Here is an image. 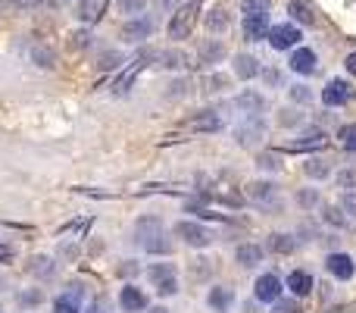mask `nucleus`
Here are the masks:
<instances>
[{
    "mask_svg": "<svg viewBox=\"0 0 356 313\" xmlns=\"http://www.w3.org/2000/svg\"><path fill=\"white\" fill-rule=\"evenodd\" d=\"M231 135H235L238 148H256V144L266 141V135H269V125H266L262 113H244L241 119H238V125L231 129Z\"/></svg>",
    "mask_w": 356,
    "mask_h": 313,
    "instance_id": "obj_1",
    "label": "nucleus"
},
{
    "mask_svg": "<svg viewBox=\"0 0 356 313\" xmlns=\"http://www.w3.org/2000/svg\"><path fill=\"white\" fill-rule=\"evenodd\" d=\"M175 235H178L188 248H197V251L209 248L213 239H216L213 232H209L203 223H197V219H178V223H175Z\"/></svg>",
    "mask_w": 356,
    "mask_h": 313,
    "instance_id": "obj_2",
    "label": "nucleus"
},
{
    "mask_svg": "<svg viewBox=\"0 0 356 313\" xmlns=\"http://www.w3.org/2000/svg\"><path fill=\"white\" fill-rule=\"evenodd\" d=\"M272 50L284 54V50H294L297 44L303 41V32L294 26V22H278V26H269V34H266Z\"/></svg>",
    "mask_w": 356,
    "mask_h": 313,
    "instance_id": "obj_3",
    "label": "nucleus"
},
{
    "mask_svg": "<svg viewBox=\"0 0 356 313\" xmlns=\"http://www.w3.org/2000/svg\"><path fill=\"white\" fill-rule=\"evenodd\" d=\"M197 10H200V0H191V3H185V7H178L172 13V22H169V38H172V41H182V38L191 34Z\"/></svg>",
    "mask_w": 356,
    "mask_h": 313,
    "instance_id": "obj_4",
    "label": "nucleus"
},
{
    "mask_svg": "<svg viewBox=\"0 0 356 313\" xmlns=\"http://www.w3.org/2000/svg\"><path fill=\"white\" fill-rule=\"evenodd\" d=\"M353 101V85L347 82V79H328L322 88V103L325 107H347V103Z\"/></svg>",
    "mask_w": 356,
    "mask_h": 313,
    "instance_id": "obj_5",
    "label": "nucleus"
},
{
    "mask_svg": "<svg viewBox=\"0 0 356 313\" xmlns=\"http://www.w3.org/2000/svg\"><path fill=\"white\" fill-rule=\"evenodd\" d=\"M325 270H328V276H331V279H337V282H350L356 276L353 257L344 254V251H331L328 257H325Z\"/></svg>",
    "mask_w": 356,
    "mask_h": 313,
    "instance_id": "obj_6",
    "label": "nucleus"
},
{
    "mask_svg": "<svg viewBox=\"0 0 356 313\" xmlns=\"http://www.w3.org/2000/svg\"><path fill=\"white\" fill-rule=\"evenodd\" d=\"M282 279H278L275 272H262L260 279L253 282V298L260 301V304H275L278 298H282Z\"/></svg>",
    "mask_w": 356,
    "mask_h": 313,
    "instance_id": "obj_7",
    "label": "nucleus"
},
{
    "mask_svg": "<svg viewBox=\"0 0 356 313\" xmlns=\"http://www.w3.org/2000/svg\"><path fill=\"white\" fill-rule=\"evenodd\" d=\"M150 34H154V19L150 16H132V19L122 26V41H128V44H141V41H147Z\"/></svg>",
    "mask_w": 356,
    "mask_h": 313,
    "instance_id": "obj_8",
    "label": "nucleus"
},
{
    "mask_svg": "<svg viewBox=\"0 0 356 313\" xmlns=\"http://www.w3.org/2000/svg\"><path fill=\"white\" fill-rule=\"evenodd\" d=\"M288 69H291V72H297V75H313L319 69L316 50H313V48H300V44H297V48L291 50V57H288Z\"/></svg>",
    "mask_w": 356,
    "mask_h": 313,
    "instance_id": "obj_9",
    "label": "nucleus"
},
{
    "mask_svg": "<svg viewBox=\"0 0 356 313\" xmlns=\"http://www.w3.org/2000/svg\"><path fill=\"white\" fill-rule=\"evenodd\" d=\"M241 32L250 44H260L262 38L269 34V13H244Z\"/></svg>",
    "mask_w": 356,
    "mask_h": 313,
    "instance_id": "obj_10",
    "label": "nucleus"
},
{
    "mask_svg": "<svg viewBox=\"0 0 356 313\" xmlns=\"http://www.w3.org/2000/svg\"><path fill=\"white\" fill-rule=\"evenodd\" d=\"M81 301H85V288L78 282L66 285L54 301V313H81Z\"/></svg>",
    "mask_w": 356,
    "mask_h": 313,
    "instance_id": "obj_11",
    "label": "nucleus"
},
{
    "mask_svg": "<svg viewBox=\"0 0 356 313\" xmlns=\"http://www.w3.org/2000/svg\"><path fill=\"white\" fill-rule=\"evenodd\" d=\"M156 57H160V54H156V50H154V48H141V54H138V57H135V66H128V69H125V75H122L119 82H116V85H113V91H116V94H125V91H128V85L135 82V75H138V72H141V69H144V66H147V63H150V60H156Z\"/></svg>",
    "mask_w": 356,
    "mask_h": 313,
    "instance_id": "obj_12",
    "label": "nucleus"
},
{
    "mask_svg": "<svg viewBox=\"0 0 356 313\" xmlns=\"http://www.w3.org/2000/svg\"><path fill=\"white\" fill-rule=\"evenodd\" d=\"M160 232H166V225H163L160 216H141L135 223V229H132V241H135L138 248H144L154 235H160Z\"/></svg>",
    "mask_w": 356,
    "mask_h": 313,
    "instance_id": "obj_13",
    "label": "nucleus"
},
{
    "mask_svg": "<svg viewBox=\"0 0 356 313\" xmlns=\"http://www.w3.org/2000/svg\"><path fill=\"white\" fill-rule=\"evenodd\" d=\"M225 57H229V48H225L216 34L207 38V41H200V48H197V60H200L203 66H219Z\"/></svg>",
    "mask_w": 356,
    "mask_h": 313,
    "instance_id": "obj_14",
    "label": "nucleus"
},
{
    "mask_svg": "<svg viewBox=\"0 0 356 313\" xmlns=\"http://www.w3.org/2000/svg\"><path fill=\"white\" fill-rule=\"evenodd\" d=\"M247 198L253 201L256 207H278V191H275V185L266 182V179L247 185Z\"/></svg>",
    "mask_w": 356,
    "mask_h": 313,
    "instance_id": "obj_15",
    "label": "nucleus"
},
{
    "mask_svg": "<svg viewBox=\"0 0 356 313\" xmlns=\"http://www.w3.org/2000/svg\"><path fill=\"white\" fill-rule=\"evenodd\" d=\"M119 307L125 313H144L147 310V294H144L138 285L128 282V285H122V292H119Z\"/></svg>",
    "mask_w": 356,
    "mask_h": 313,
    "instance_id": "obj_16",
    "label": "nucleus"
},
{
    "mask_svg": "<svg viewBox=\"0 0 356 313\" xmlns=\"http://www.w3.org/2000/svg\"><path fill=\"white\" fill-rule=\"evenodd\" d=\"M231 304H235V292L229 285H213L207 292V307L213 313H229Z\"/></svg>",
    "mask_w": 356,
    "mask_h": 313,
    "instance_id": "obj_17",
    "label": "nucleus"
},
{
    "mask_svg": "<svg viewBox=\"0 0 356 313\" xmlns=\"http://www.w3.org/2000/svg\"><path fill=\"white\" fill-rule=\"evenodd\" d=\"M313 288H316L313 272H306V270H291L288 272V292L294 294V298H306V294H313Z\"/></svg>",
    "mask_w": 356,
    "mask_h": 313,
    "instance_id": "obj_18",
    "label": "nucleus"
},
{
    "mask_svg": "<svg viewBox=\"0 0 356 313\" xmlns=\"http://www.w3.org/2000/svg\"><path fill=\"white\" fill-rule=\"evenodd\" d=\"M185 125H188L191 132H219L225 123H222V116L216 113V110H200V113H194Z\"/></svg>",
    "mask_w": 356,
    "mask_h": 313,
    "instance_id": "obj_19",
    "label": "nucleus"
},
{
    "mask_svg": "<svg viewBox=\"0 0 356 313\" xmlns=\"http://www.w3.org/2000/svg\"><path fill=\"white\" fill-rule=\"evenodd\" d=\"M316 148H325V132L322 129H306L297 141H288L282 150H291V154H297V150H316Z\"/></svg>",
    "mask_w": 356,
    "mask_h": 313,
    "instance_id": "obj_20",
    "label": "nucleus"
},
{
    "mask_svg": "<svg viewBox=\"0 0 356 313\" xmlns=\"http://www.w3.org/2000/svg\"><path fill=\"white\" fill-rule=\"evenodd\" d=\"M235 107L241 110V113H262V110L269 107V101H266V94H262V91L247 88V91H241V94L235 97Z\"/></svg>",
    "mask_w": 356,
    "mask_h": 313,
    "instance_id": "obj_21",
    "label": "nucleus"
},
{
    "mask_svg": "<svg viewBox=\"0 0 356 313\" xmlns=\"http://www.w3.org/2000/svg\"><path fill=\"white\" fill-rule=\"evenodd\" d=\"M260 66H262V63L256 60L253 54H238L235 63H231V69H235V75L241 79V82H250V79H256V75H260Z\"/></svg>",
    "mask_w": 356,
    "mask_h": 313,
    "instance_id": "obj_22",
    "label": "nucleus"
},
{
    "mask_svg": "<svg viewBox=\"0 0 356 313\" xmlns=\"http://www.w3.org/2000/svg\"><path fill=\"white\" fill-rule=\"evenodd\" d=\"M266 248H269L272 254H278V257H288V254L297 251V239L291 235V232H272Z\"/></svg>",
    "mask_w": 356,
    "mask_h": 313,
    "instance_id": "obj_23",
    "label": "nucleus"
},
{
    "mask_svg": "<svg viewBox=\"0 0 356 313\" xmlns=\"http://www.w3.org/2000/svg\"><path fill=\"white\" fill-rule=\"evenodd\" d=\"M235 263L244 266V270H253V266L262 263V248L260 245H238L235 248Z\"/></svg>",
    "mask_w": 356,
    "mask_h": 313,
    "instance_id": "obj_24",
    "label": "nucleus"
},
{
    "mask_svg": "<svg viewBox=\"0 0 356 313\" xmlns=\"http://www.w3.org/2000/svg\"><path fill=\"white\" fill-rule=\"evenodd\" d=\"M28 272H32L34 279L48 282V279H54L56 263H54V260H50V257H44V254H38V257H32V260H28Z\"/></svg>",
    "mask_w": 356,
    "mask_h": 313,
    "instance_id": "obj_25",
    "label": "nucleus"
},
{
    "mask_svg": "<svg viewBox=\"0 0 356 313\" xmlns=\"http://www.w3.org/2000/svg\"><path fill=\"white\" fill-rule=\"evenodd\" d=\"M288 13L294 22H300V26H313L316 22V10L309 7V3H303V0H288Z\"/></svg>",
    "mask_w": 356,
    "mask_h": 313,
    "instance_id": "obj_26",
    "label": "nucleus"
},
{
    "mask_svg": "<svg viewBox=\"0 0 356 313\" xmlns=\"http://www.w3.org/2000/svg\"><path fill=\"white\" fill-rule=\"evenodd\" d=\"M141 251L154 254V257H169V254L175 251V245H172V239H169V232H160V235H154V239H150Z\"/></svg>",
    "mask_w": 356,
    "mask_h": 313,
    "instance_id": "obj_27",
    "label": "nucleus"
},
{
    "mask_svg": "<svg viewBox=\"0 0 356 313\" xmlns=\"http://www.w3.org/2000/svg\"><path fill=\"white\" fill-rule=\"evenodd\" d=\"M213 270H216V263L209 257H194L188 263V272H191V279L194 282H209L213 279Z\"/></svg>",
    "mask_w": 356,
    "mask_h": 313,
    "instance_id": "obj_28",
    "label": "nucleus"
},
{
    "mask_svg": "<svg viewBox=\"0 0 356 313\" xmlns=\"http://www.w3.org/2000/svg\"><path fill=\"white\" fill-rule=\"evenodd\" d=\"M156 60H160V66L163 69H169V72H178V69H188V54H185V50H163L160 57H156Z\"/></svg>",
    "mask_w": 356,
    "mask_h": 313,
    "instance_id": "obj_29",
    "label": "nucleus"
},
{
    "mask_svg": "<svg viewBox=\"0 0 356 313\" xmlns=\"http://www.w3.org/2000/svg\"><path fill=\"white\" fill-rule=\"evenodd\" d=\"M303 172H306L313 182H322V179L331 176V166H328V160H322V156H309L306 163H303Z\"/></svg>",
    "mask_w": 356,
    "mask_h": 313,
    "instance_id": "obj_30",
    "label": "nucleus"
},
{
    "mask_svg": "<svg viewBox=\"0 0 356 313\" xmlns=\"http://www.w3.org/2000/svg\"><path fill=\"white\" fill-rule=\"evenodd\" d=\"M229 16H225V10H209L207 13V32L209 34H216V38H219V34H225L229 32Z\"/></svg>",
    "mask_w": 356,
    "mask_h": 313,
    "instance_id": "obj_31",
    "label": "nucleus"
},
{
    "mask_svg": "<svg viewBox=\"0 0 356 313\" xmlns=\"http://www.w3.org/2000/svg\"><path fill=\"white\" fill-rule=\"evenodd\" d=\"M260 79L266 88H284V75L275 66H260Z\"/></svg>",
    "mask_w": 356,
    "mask_h": 313,
    "instance_id": "obj_32",
    "label": "nucleus"
},
{
    "mask_svg": "<svg viewBox=\"0 0 356 313\" xmlns=\"http://www.w3.org/2000/svg\"><path fill=\"white\" fill-rule=\"evenodd\" d=\"M288 97L294 103H300V107H306V103H313V88H309V85H303V82L288 85Z\"/></svg>",
    "mask_w": 356,
    "mask_h": 313,
    "instance_id": "obj_33",
    "label": "nucleus"
},
{
    "mask_svg": "<svg viewBox=\"0 0 356 313\" xmlns=\"http://www.w3.org/2000/svg\"><path fill=\"white\" fill-rule=\"evenodd\" d=\"M122 63H125V57H122L119 50H103L101 60H97V69H101V72H109V69H119Z\"/></svg>",
    "mask_w": 356,
    "mask_h": 313,
    "instance_id": "obj_34",
    "label": "nucleus"
},
{
    "mask_svg": "<svg viewBox=\"0 0 356 313\" xmlns=\"http://www.w3.org/2000/svg\"><path fill=\"white\" fill-rule=\"evenodd\" d=\"M32 60L38 63L41 69H54V63H56V54L50 48H44V44H38V48L32 50Z\"/></svg>",
    "mask_w": 356,
    "mask_h": 313,
    "instance_id": "obj_35",
    "label": "nucleus"
},
{
    "mask_svg": "<svg viewBox=\"0 0 356 313\" xmlns=\"http://www.w3.org/2000/svg\"><path fill=\"white\" fill-rule=\"evenodd\" d=\"M172 276H175V263H154L147 270V279L154 282V285L163 282V279H172Z\"/></svg>",
    "mask_w": 356,
    "mask_h": 313,
    "instance_id": "obj_36",
    "label": "nucleus"
},
{
    "mask_svg": "<svg viewBox=\"0 0 356 313\" xmlns=\"http://www.w3.org/2000/svg\"><path fill=\"white\" fill-rule=\"evenodd\" d=\"M16 301H19V307L32 310V307H38L41 301H44V292H41V288H25V292L16 294Z\"/></svg>",
    "mask_w": 356,
    "mask_h": 313,
    "instance_id": "obj_37",
    "label": "nucleus"
},
{
    "mask_svg": "<svg viewBox=\"0 0 356 313\" xmlns=\"http://www.w3.org/2000/svg\"><path fill=\"white\" fill-rule=\"evenodd\" d=\"M303 123V113L297 107H284L282 113H278V125H284V129H294V125Z\"/></svg>",
    "mask_w": 356,
    "mask_h": 313,
    "instance_id": "obj_38",
    "label": "nucleus"
},
{
    "mask_svg": "<svg viewBox=\"0 0 356 313\" xmlns=\"http://www.w3.org/2000/svg\"><path fill=\"white\" fill-rule=\"evenodd\" d=\"M337 141H341L344 148H347L350 154H353V150H356V123L341 125V129H337Z\"/></svg>",
    "mask_w": 356,
    "mask_h": 313,
    "instance_id": "obj_39",
    "label": "nucleus"
},
{
    "mask_svg": "<svg viewBox=\"0 0 356 313\" xmlns=\"http://www.w3.org/2000/svg\"><path fill=\"white\" fill-rule=\"evenodd\" d=\"M319 191L316 188H300L297 191V204L303 207V210H313V207H319Z\"/></svg>",
    "mask_w": 356,
    "mask_h": 313,
    "instance_id": "obj_40",
    "label": "nucleus"
},
{
    "mask_svg": "<svg viewBox=\"0 0 356 313\" xmlns=\"http://www.w3.org/2000/svg\"><path fill=\"white\" fill-rule=\"evenodd\" d=\"M322 219L328 225H335V229H344V225H347V213L341 210V207H325L322 210Z\"/></svg>",
    "mask_w": 356,
    "mask_h": 313,
    "instance_id": "obj_41",
    "label": "nucleus"
},
{
    "mask_svg": "<svg viewBox=\"0 0 356 313\" xmlns=\"http://www.w3.org/2000/svg\"><path fill=\"white\" fill-rule=\"evenodd\" d=\"M144 7H147V0H116V10L125 16H141Z\"/></svg>",
    "mask_w": 356,
    "mask_h": 313,
    "instance_id": "obj_42",
    "label": "nucleus"
},
{
    "mask_svg": "<svg viewBox=\"0 0 356 313\" xmlns=\"http://www.w3.org/2000/svg\"><path fill=\"white\" fill-rule=\"evenodd\" d=\"M200 85H203V91H207V94H219L222 88H229V79L216 72V75H207V79H203Z\"/></svg>",
    "mask_w": 356,
    "mask_h": 313,
    "instance_id": "obj_43",
    "label": "nucleus"
},
{
    "mask_svg": "<svg viewBox=\"0 0 356 313\" xmlns=\"http://www.w3.org/2000/svg\"><path fill=\"white\" fill-rule=\"evenodd\" d=\"M169 88H172V91H169V97H172V101H178V97H188L194 85H191V79H175Z\"/></svg>",
    "mask_w": 356,
    "mask_h": 313,
    "instance_id": "obj_44",
    "label": "nucleus"
},
{
    "mask_svg": "<svg viewBox=\"0 0 356 313\" xmlns=\"http://www.w3.org/2000/svg\"><path fill=\"white\" fill-rule=\"evenodd\" d=\"M182 292V288H178V279H163V282H156V294H160V298H175V294Z\"/></svg>",
    "mask_w": 356,
    "mask_h": 313,
    "instance_id": "obj_45",
    "label": "nucleus"
},
{
    "mask_svg": "<svg viewBox=\"0 0 356 313\" xmlns=\"http://www.w3.org/2000/svg\"><path fill=\"white\" fill-rule=\"evenodd\" d=\"M256 170H266V172H278L282 170V163H278V156L275 154H262V156H256Z\"/></svg>",
    "mask_w": 356,
    "mask_h": 313,
    "instance_id": "obj_46",
    "label": "nucleus"
},
{
    "mask_svg": "<svg viewBox=\"0 0 356 313\" xmlns=\"http://www.w3.org/2000/svg\"><path fill=\"white\" fill-rule=\"evenodd\" d=\"M272 0H241V10L244 13H269Z\"/></svg>",
    "mask_w": 356,
    "mask_h": 313,
    "instance_id": "obj_47",
    "label": "nucleus"
},
{
    "mask_svg": "<svg viewBox=\"0 0 356 313\" xmlns=\"http://www.w3.org/2000/svg\"><path fill=\"white\" fill-rule=\"evenodd\" d=\"M341 210L347 213V216H356V188H347L341 194Z\"/></svg>",
    "mask_w": 356,
    "mask_h": 313,
    "instance_id": "obj_48",
    "label": "nucleus"
},
{
    "mask_svg": "<svg viewBox=\"0 0 356 313\" xmlns=\"http://www.w3.org/2000/svg\"><path fill=\"white\" fill-rule=\"evenodd\" d=\"M75 16H78L81 22H91L97 16V7H94V0H81L78 10H75Z\"/></svg>",
    "mask_w": 356,
    "mask_h": 313,
    "instance_id": "obj_49",
    "label": "nucleus"
},
{
    "mask_svg": "<svg viewBox=\"0 0 356 313\" xmlns=\"http://www.w3.org/2000/svg\"><path fill=\"white\" fill-rule=\"evenodd\" d=\"M272 313H303V310H300V304H297V301H284V298H278L275 304H272Z\"/></svg>",
    "mask_w": 356,
    "mask_h": 313,
    "instance_id": "obj_50",
    "label": "nucleus"
},
{
    "mask_svg": "<svg viewBox=\"0 0 356 313\" xmlns=\"http://www.w3.org/2000/svg\"><path fill=\"white\" fill-rule=\"evenodd\" d=\"M87 313H113V304H109V298H94L91 304H87Z\"/></svg>",
    "mask_w": 356,
    "mask_h": 313,
    "instance_id": "obj_51",
    "label": "nucleus"
},
{
    "mask_svg": "<svg viewBox=\"0 0 356 313\" xmlns=\"http://www.w3.org/2000/svg\"><path fill=\"white\" fill-rule=\"evenodd\" d=\"M337 185H341L344 191H347V188H356V170H344V172H337Z\"/></svg>",
    "mask_w": 356,
    "mask_h": 313,
    "instance_id": "obj_52",
    "label": "nucleus"
},
{
    "mask_svg": "<svg viewBox=\"0 0 356 313\" xmlns=\"http://www.w3.org/2000/svg\"><path fill=\"white\" fill-rule=\"evenodd\" d=\"M87 44H91V32H75V34H72V48H75V50L87 48Z\"/></svg>",
    "mask_w": 356,
    "mask_h": 313,
    "instance_id": "obj_53",
    "label": "nucleus"
},
{
    "mask_svg": "<svg viewBox=\"0 0 356 313\" xmlns=\"http://www.w3.org/2000/svg\"><path fill=\"white\" fill-rule=\"evenodd\" d=\"M78 257V245H60V260H75Z\"/></svg>",
    "mask_w": 356,
    "mask_h": 313,
    "instance_id": "obj_54",
    "label": "nucleus"
},
{
    "mask_svg": "<svg viewBox=\"0 0 356 313\" xmlns=\"http://www.w3.org/2000/svg\"><path fill=\"white\" fill-rule=\"evenodd\" d=\"M344 69H347L350 75H356V50H353V54H347V60H344Z\"/></svg>",
    "mask_w": 356,
    "mask_h": 313,
    "instance_id": "obj_55",
    "label": "nucleus"
},
{
    "mask_svg": "<svg viewBox=\"0 0 356 313\" xmlns=\"http://www.w3.org/2000/svg\"><path fill=\"white\" fill-rule=\"evenodd\" d=\"M3 13H16V0H0V16Z\"/></svg>",
    "mask_w": 356,
    "mask_h": 313,
    "instance_id": "obj_56",
    "label": "nucleus"
},
{
    "mask_svg": "<svg viewBox=\"0 0 356 313\" xmlns=\"http://www.w3.org/2000/svg\"><path fill=\"white\" fill-rule=\"evenodd\" d=\"M132 272H138L135 260H125V266H122V276H132Z\"/></svg>",
    "mask_w": 356,
    "mask_h": 313,
    "instance_id": "obj_57",
    "label": "nucleus"
},
{
    "mask_svg": "<svg viewBox=\"0 0 356 313\" xmlns=\"http://www.w3.org/2000/svg\"><path fill=\"white\" fill-rule=\"evenodd\" d=\"M154 3H156V7H160V10H169V7H175L178 0H154Z\"/></svg>",
    "mask_w": 356,
    "mask_h": 313,
    "instance_id": "obj_58",
    "label": "nucleus"
},
{
    "mask_svg": "<svg viewBox=\"0 0 356 313\" xmlns=\"http://www.w3.org/2000/svg\"><path fill=\"white\" fill-rule=\"evenodd\" d=\"M3 288H7V279H3V272H0V292H3Z\"/></svg>",
    "mask_w": 356,
    "mask_h": 313,
    "instance_id": "obj_59",
    "label": "nucleus"
},
{
    "mask_svg": "<svg viewBox=\"0 0 356 313\" xmlns=\"http://www.w3.org/2000/svg\"><path fill=\"white\" fill-rule=\"evenodd\" d=\"M150 313H169V310H166V307H156V310H150Z\"/></svg>",
    "mask_w": 356,
    "mask_h": 313,
    "instance_id": "obj_60",
    "label": "nucleus"
}]
</instances>
